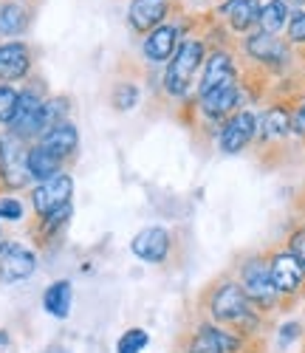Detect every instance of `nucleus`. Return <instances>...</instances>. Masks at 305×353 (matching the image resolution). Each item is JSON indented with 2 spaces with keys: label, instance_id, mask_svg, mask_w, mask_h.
I'll return each mask as SVG.
<instances>
[{
  "label": "nucleus",
  "instance_id": "obj_1",
  "mask_svg": "<svg viewBox=\"0 0 305 353\" xmlns=\"http://www.w3.org/2000/svg\"><path fill=\"white\" fill-rule=\"evenodd\" d=\"M204 311L209 322L224 328H232L249 339H260L263 325H266V314H260L243 294L237 280H224L218 285H212L204 297Z\"/></svg>",
  "mask_w": 305,
  "mask_h": 353
},
{
  "label": "nucleus",
  "instance_id": "obj_2",
  "mask_svg": "<svg viewBox=\"0 0 305 353\" xmlns=\"http://www.w3.org/2000/svg\"><path fill=\"white\" fill-rule=\"evenodd\" d=\"M260 339H249L232 328L215 325V322H198L193 331L181 336V353H252Z\"/></svg>",
  "mask_w": 305,
  "mask_h": 353
},
{
  "label": "nucleus",
  "instance_id": "obj_3",
  "mask_svg": "<svg viewBox=\"0 0 305 353\" xmlns=\"http://www.w3.org/2000/svg\"><path fill=\"white\" fill-rule=\"evenodd\" d=\"M206 60V46L204 40L198 37H190L184 43H178L175 54L170 57V65L164 71V91L175 99L187 97L193 91V82H195V74L201 71Z\"/></svg>",
  "mask_w": 305,
  "mask_h": 353
},
{
  "label": "nucleus",
  "instance_id": "obj_4",
  "mask_svg": "<svg viewBox=\"0 0 305 353\" xmlns=\"http://www.w3.org/2000/svg\"><path fill=\"white\" fill-rule=\"evenodd\" d=\"M240 288L246 294V300L260 311V314H271L283 305V297L277 294L268 274V257L255 254L249 260L240 263Z\"/></svg>",
  "mask_w": 305,
  "mask_h": 353
},
{
  "label": "nucleus",
  "instance_id": "obj_5",
  "mask_svg": "<svg viewBox=\"0 0 305 353\" xmlns=\"http://www.w3.org/2000/svg\"><path fill=\"white\" fill-rule=\"evenodd\" d=\"M28 147L23 139H17L14 133H0V187L3 190H23L32 181L28 175Z\"/></svg>",
  "mask_w": 305,
  "mask_h": 353
},
{
  "label": "nucleus",
  "instance_id": "obj_6",
  "mask_svg": "<svg viewBox=\"0 0 305 353\" xmlns=\"http://www.w3.org/2000/svg\"><path fill=\"white\" fill-rule=\"evenodd\" d=\"M43 102H46V97L40 94V88H35V85L23 88L17 97V110L9 122V133H14L23 141L40 139L43 136Z\"/></svg>",
  "mask_w": 305,
  "mask_h": 353
},
{
  "label": "nucleus",
  "instance_id": "obj_7",
  "mask_svg": "<svg viewBox=\"0 0 305 353\" xmlns=\"http://www.w3.org/2000/svg\"><path fill=\"white\" fill-rule=\"evenodd\" d=\"M37 272V254L20 241H0V283H23Z\"/></svg>",
  "mask_w": 305,
  "mask_h": 353
},
{
  "label": "nucleus",
  "instance_id": "obj_8",
  "mask_svg": "<svg viewBox=\"0 0 305 353\" xmlns=\"http://www.w3.org/2000/svg\"><path fill=\"white\" fill-rule=\"evenodd\" d=\"M268 274H271V283H274V288H277V294L283 300H291V297H297V294L305 291V269L286 249L274 252L268 257Z\"/></svg>",
  "mask_w": 305,
  "mask_h": 353
},
{
  "label": "nucleus",
  "instance_id": "obj_9",
  "mask_svg": "<svg viewBox=\"0 0 305 353\" xmlns=\"http://www.w3.org/2000/svg\"><path fill=\"white\" fill-rule=\"evenodd\" d=\"M71 195H74V179L68 172H57L54 179L48 181H40L32 192V207L37 212V218H46L57 210H63L71 203Z\"/></svg>",
  "mask_w": 305,
  "mask_h": 353
},
{
  "label": "nucleus",
  "instance_id": "obj_10",
  "mask_svg": "<svg viewBox=\"0 0 305 353\" xmlns=\"http://www.w3.org/2000/svg\"><path fill=\"white\" fill-rule=\"evenodd\" d=\"M243 48H246L249 60L260 63L263 68L268 71H283L291 60V51H288V43H283L277 34H249L246 43H243Z\"/></svg>",
  "mask_w": 305,
  "mask_h": 353
},
{
  "label": "nucleus",
  "instance_id": "obj_11",
  "mask_svg": "<svg viewBox=\"0 0 305 353\" xmlns=\"http://www.w3.org/2000/svg\"><path fill=\"white\" fill-rule=\"evenodd\" d=\"M257 133V116L252 110H235L221 128V150L235 156L255 141Z\"/></svg>",
  "mask_w": 305,
  "mask_h": 353
},
{
  "label": "nucleus",
  "instance_id": "obj_12",
  "mask_svg": "<svg viewBox=\"0 0 305 353\" xmlns=\"http://www.w3.org/2000/svg\"><path fill=\"white\" fill-rule=\"evenodd\" d=\"M173 249V234L164 226H147L130 241V252L144 263H164Z\"/></svg>",
  "mask_w": 305,
  "mask_h": 353
},
{
  "label": "nucleus",
  "instance_id": "obj_13",
  "mask_svg": "<svg viewBox=\"0 0 305 353\" xmlns=\"http://www.w3.org/2000/svg\"><path fill=\"white\" fill-rule=\"evenodd\" d=\"M240 105V82L221 85L215 91L198 97V108L209 122H226Z\"/></svg>",
  "mask_w": 305,
  "mask_h": 353
},
{
  "label": "nucleus",
  "instance_id": "obj_14",
  "mask_svg": "<svg viewBox=\"0 0 305 353\" xmlns=\"http://www.w3.org/2000/svg\"><path fill=\"white\" fill-rule=\"evenodd\" d=\"M291 136V108L283 102L268 105L260 116H257V133L255 139L260 144H271V141H283Z\"/></svg>",
  "mask_w": 305,
  "mask_h": 353
},
{
  "label": "nucleus",
  "instance_id": "obj_15",
  "mask_svg": "<svg viewBox=\"0 0 305 353\" xmlns=\"http://www.w3.org/2000/svg\"><path fill=\"white\" fill-rule=\"evenodd\" d=\"M237 68H235V60L229 51H215L212 57L204 60V77H201V85H198V97L215 91L221 85H232L237 82Z\"/></svg>",
  "mask_w": 305,
  "mask_h": 353
},
{
  "label": "nucleus",
  "instance_id": "obj_16",
  "mask_svg": "<svg viewBox=\"0 0 305 353\" xmlns=\"http://www.w3.org/2000/svg\"><path fill=\"white\" fill-rule=\"evenodd\" d=\"M32 71V48L20 40L0 46V82H17Z\"/></svg>",
  "mask_w": 305,
  "mask_h": 353
},
{
  "label": "nucleus",
  "instance_id": "obj_17",
  "mask_svg": "<svg viewBox=\"0 0 305 353\" xmlns=\"http://www.w3.org/2000/svg\"><path fill=\"white\" fill-rule=\"evenodd\" d=\"M178 37H181V28L175 23H161L159 28H152V32L144 37V57L150 63H170V57L175 54L178 48Z\"/></svg>",
  "mask_w": 305,
  "mask_h": 353
},
{
  "label": "nucleus",
  "instance_id": "obj_18",
  "mask_svg": "<svg viewBox=\"0 0 305 353\" xmlns=\"http://www.w3.org/2000/svg\"><path fill=\"white\" fill-rule=\"evenodd\" d=\"M167 9H170L167 0H133L128 9V20L133 26V32L150 34L152 28H159L164 23Z\"/></svg>",
  "mask_w": 305,
  "mask_h": 353
},
{
  "label": "nucleus",
  "instance_id": "obj_19",
  "mask_svg": "<svg viewBox=\"0 0 305 353\" xmlns=\"http://www.w3.org/2000/svg\"><path fill=\"white\" fill-rule=\"evenodd\" d=\"M37 144H43L48 153H54L59 161H68L74 153H77V147H79V130L74 122H63V125H57L51 130H46Z\"/></svg>",
  "mask_w": 305,
  "mask_h": 353
},
{
  "label": "nucleus",
  "instance_id": "obj_20",
  "mask_svg": "<svg viewBox=\"0 0 305 353\" xmlns=\"http://www.w3.org/2000/svg\"><path fill=\"white\" fill-rule=\"evenodd\" d=\"M71 305H74V285H71V280H54L43 291V308H46L48 316L68 319L71 316Z\"/></svg>",
  "mask_w": 305,
  "mask_h": 353
},
{
  "label": "nucleus",
  "instance_id": "obj_21",
  "mask_svg": "<svg viewBox=\"0 0 305 353\" xmlns=\"http://www.w3.org/2000/svg\"><path fill=\"white\" fill-rule=\"evenodd\" d=\"M28 23H32V9L26 0H3L0 3V34L3 37L23 34Z\"/></svg>",
  "mask_w": 305,
  "mask_h": 353
},
{
  "label": "nucleus",
  "instance_id": "obj_22",
  "mask_svg": "<svg viewBox=\"0 0 305 353\" xmlns=\"http://www.w3.org/2000/svg\"><path fill=\"white\" fill-rule=\"evenodd\" d=\"M26 164H28V175H32V181H48L54 179L57 172H63V164L54 153H48L43 144H32L28 147V156H26Z\"/></svg>",
  "mask_w": 305,
  "mask_h": 353
},
{
  "label": "nucleus",
  "instance_id": "obj_23",
  "mask_svg": "<svg viewBox=\"0 0 305 353\" xmlns=\"http://www.w3.org/2000/svg\"><path fill=\"white\" fill-rule=\"evenodd\" d=\"M224 17L232 26V32L243 34L260 20V0H229L224 6Z\"/></svg>",
  "mask_w": 305,
  "mask_h": 353
},
{
  "label": "nucleus",
  "instance_id": "obj_24",
  "mask_svg": "<svg viewBox=\"0 0 305 353\" xmlns=\"http://www.w3.org/2000/svg\"><path fill=\"white\" fill-rule=\"evenodd\" d=\"M288 17H291V12H288V6L283 3V0H268L266 6H260L257 26H260L263 34H280L288 26Z\"/></svg>",
  "mask_w": 305,
  "mask_h": 353
},
{
  "label": "nucleus",
  "instance_id": "obj_25",
  "mask_svg": "<svg viewBox=\"0 0 305 353\" xmlns=\"http://www.w3.org/2000/svg\"><path fill=\"white\" fill-rule=\"evenodd\" d=\"M71 215H74V207L68 203V207L57 210V212H51V215H46V218H37V221H40V223H37V238H40V243H48V241H54L57 234H59V232H63V229L68 226Z\"/></svg>",
  "mask_w": 305,
  "mask_h": 353
},
{
  "label": "nucleus",
  "instance_id": "obj_26",
  "mask_svg": "<svg viewBox=\"0 0 305 353\" xmlns=\"http://www.w3.org/2000/svg\"><path fill=\"white\" fill-rule=\"evenodd\" d=\"M68 113H71V99L68 97H48L43 102V133L68 122Z\"/></svg>",
  "mask_w": 305,
  "mask_h": 353
},
{
  "label": "nucleus",
  "instance_id": "obj_27",
  "mask_svg": "<svg viewBox=\"0 0 305 353\" xmlns=\"http://www.w3.org/2000/svg\"><path fill=\"white\" fill-rule=\"evenodd\" d=\"M110 105L116 110H133L139 105V88L133 82H116L113 85V94H110Z\"/></svg>",
  "mask_w": 305,
  "mask_h": 353
},
{
  "label": "nucleus",
  "instance_id": "obj_28",
  "mask_svg": "<svg viewBox=\"0 0 305 353\" xmlns=\"http://www.w3.org/2000/svg\"><path fill=\"white\" fill-rule=\"evenodd\" d=\"M150 345V334L144 328H128L116 339V353H141Z\"/></svg>",
  "mask_w": 305,
  "mask_h": 353
},
{
  "label": "nucleus",
  "instance_id": "obj_29",
  "mask_svg": "<svg viewBox=\"0 0 305 353\" xmlns=\"http://www.w3.org/2000/svg\"><path fill=\"white\" fill-rule=\"evenodd\" d=\"M17 97H20V91H14L6 82H0V125L12 122V116L17 110Z\"/></svg>",
  "mask_w": 305,
  "mask_h": 353
},
{
  "label": "nucleus",
  "instance_id": "obj_30",
  "mask_svg": "<svg viewBox=\"0 0 305 353\" xmlns=\"http://www.w3.org/2000/svg\"><path fill=\"white\" fill-rule=\"evenodd\" d=\"M286 32H288V43L291 46H305V9L291 12Z\"/></svg>",
  "mask_w": 305,
  "mask_h": 353
},
{
  "label": "nucleus",
  "instance_id": "obj_31",
  "mask_svg": "<svg viewBox=\"0 0 305 353\" xmlns=\"http://www.w3.org/2000/svg\"><path fill=\"white\" fill-rule=\"evenodd\" d=\"M286 252L297 257V263L305 269V226H297L291 234H288V241H286Z\"/></svg>",
  "mask_w": 305,
  "mask_h": 353
},
{
  "label": "nucleus",
  "instance_id": "obj_32",
  "mask_svg": "<svg viewBox=\"0 0 305 353\" xmlns=\"http://www.w3.org/2000/svg\"><path fill=\"white\" fill-rule=\"evenodd\" d=\"M23 215H26V210H23V203H20L17 198H12V195L0 198V221L17 223V221H23Z\"/></svg>",
  "mask_w": 305,
  "mask_h": 353
},
{
  "label": "nucleus",
  "instance_id": "obj_33",
  "mask_svg": "<svg viewBox=\"0 0 305 353\" xmlns=\"http://www.w3.org/2000/svg\"><path fill=\"white\" fill-rule=\"evenodd\" d=\"M299 336H302V325H299V322H286V325H280L277 345L280 347H291V342H297Z\"/></svg>",
  "mask_w": 305,
  "mask_h": 353
},
{
  "label": "nucleus",
  "instance_id": "obj_34",
  "mask_svg": "<svg viewBox=\"0 0 305 353\" xmlns=\"http://www.w3.org/2000/svg\"><path fill=\"white\" fill-rule=\"evenodd\" d=\"M291 133L305 141V99L297 108H291Z\"/></svg>",
  "mask_w": 305,
  "mask_h": 353
},
{
  "label": "nucleus",
  "instance_id": "obj_35",
  "mask_svg": "<svg viewBox=\"0 0 305 353\" xmlns=\"http://www.w3.org/2000/svg\"><path fill=\"white\" fill-rule=\"evenodd\" d=\"M9 342H12L9 331H0V347H3V345H9Z\"/></svg>",
  "mask_w": 305,
  "mask_h": 353
},
{
  "label": "nucleus",
  "instance_id": "obj_36",
  "mask_svg": "<svg viewBox=\"0 0 305 353\" xmlns=\"http://www.w3.org/2000/svg\"><path fill=\"white\" fill-rule=\"evenodd\" d=\"M283 3H286V6H302L305 0H283Z\"/></svg>",
  "mask_w": 305,
  "mask_h": 353
},
{
  "label": "nucleus",
  "instance_id": "obj_37",
  "mask_svg": "<svg viewBox=\"0 0 305 353\" xmlns=\"http://www.w3.org/2000/svg\"><path fill=\"white\" fill-rule=\"evenodd\" d=\"M0 241H3V234H0Z\"/></svg>",
  "mask_w": 305,
  "mask_h": 353
}]
</instances>
